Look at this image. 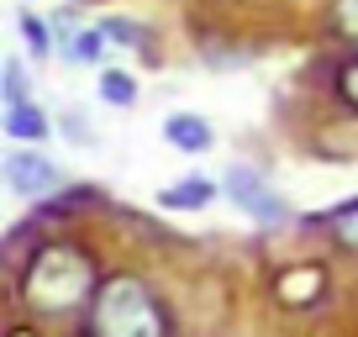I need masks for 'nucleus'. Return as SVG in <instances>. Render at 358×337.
<instances>
[{"label":"nucleus","instance_id":"1","mask_svg":"<svg viewBox=\"0 0 358 337\" xmlns=\"http://www.w3.org/2000/svg\"><path fill=\"white\" fill-rule=\"evenodd\" d=\"M95 264H90V253H79V248L58 243V248H43L32 264H27L22 274V295L32 311L43 316H74V311H90V301H95Z\"/></svg>","mask_w":358,"mask_h":337},{"label":"nucleus","instance_id":"17","mask_svg":"<svg viewBox=\"0 0 358 337\" xmlns=\"http://www.w3.org/2000/svg\"><path fill=\"white\" fill-rule=\"evenodd\" d=\"M11 337H27V332H11Z\"/></svg>","mask_w":358,"mask_h":337},{"label":"nucleus","instance_id":"3","mask_svg":"<svg viewBox=\"0 0 358 337\" xmlns=\"http://www.w3.org/2000/svg\"><path fill=\"white\" fill-rule=\"evenodd\" d=\"M227 201L237 206L243 216H253L258 227H280V222H290V206H285V195L274 190V185L258 174V168H248V164H237V168H227Z\"/></svg>","mask_w":358,"mask_h":337},{"label":"nucleus","instance_id":"10","mask_svg":"<svg viewBox=\"0 0 358 337\" xmlns=\"http://www.w3.org/2000/svg\"><path fill=\"white\" fill-rule=\"evenodd\" d=\"M327 232H332L337 243L348 248V253H358V201H353V206H343V211H332V216H327Z\"/></svg>","mask_w":358,"mask_h":337},{"label":"nucleus","instance_id":"9","mask_svg":"<svg viewBox=\"0 0 358 337\" xmlns=\"http://www.w3.org/2000/svg\"><path fill=\"white\" fill-rule=\"evenodd\" d=\"M101 101L106 106H137V79L127 69H106L101 74Z\"/></svg>","mask_w":358,"mask_h":337},{"label":"nucleus","instance_id":"4","mask_svg":"<svg viewBox=\"0 0 358 337\" xmlns=\"http://www.w3.org/2000/svg\"><path fill=\"white\" fill-rule=\"evenodd\" d=\"M6 185H11L16 195H27V201H43V195H53L58 185H64V168L53 164V158L43 153V148H16V153H6Z\"/></svg>","mask_w":358,"mask_h":337},{"label":"nucleus","instance_id":"15","mask_svg":"<svg viewBox=\"0 0 358 337\" xmlns=\"http://www.w3.org/2000/svg\"><path fill=\"white\" fill-rule=\"evenodd\" d=\"M101 32H106V37H116V43L127 48V43H137V37H143V27H137V22H122V16H116V22H106Z\"/></svg>","mask_w":358,"mask_h":337},{"label":"nucleus","instance_id":"6","mask_svg":"<svg viewBox=\"0 0 358 337\" xmlns=\"http://www.w3.org/2000/svg\"><path fill=\"white\" fill-rule=\"evenodd\" d=\"M0 122H6V132L16 137V143H48V132H53V122H48V111L43 106H6V116H0Z\"/></svg>","mask_w":358,"mask_h":337},{"label":"nucleus","instance_id":"8","mask_svg":"<svg viewBox=\"0 0 358 337\" xmlns=\"http://www.w3.org/2000/svg\"><path fill=\"white\" fill-rule=\"evenodd\" d=\"M64 53L74 58V64H101V53H106V32H101V27H79V32L64 43Z\"/></svg>","mask_w":358,"mask_h":337},{"label":"nucleus","instance_id":"16","mask_svg":"<svg viewBox=\"0 0 358 337\" xmlns=\"http://www.w3.org/2000/svg\"><path fill=\"white\" fill-rule=\"evenodd\" d=\"M337 95H343L348 106H358V64H348L343 74H337Z\"/></svg>","mask_w":358,"mask_h":337},{"label":"nucleus","instance_id":"11","mask_svg":"<svg viewBox=\"0 0 358 337\" xmlns=\"http://www.w3.org/2000/svg\"><path fill=\"white\" fill-rule=\"evenodd\" d=\"M32 101V85H27L22 58H6V106H27Z\"/></svg>","mask_w":358,"mask_h":337},{"label":"nucleus","instance_id":"5","mask_svg":"<svg viewBox=\"0 0 358 337\" xmlns=\"http://www.w3.org/2000/svg\"><path fill=\"white\" fill-rule=\"evenodd\" d=\"M164 143L179 148V153H206V148L216 143V132H211V122H206V116L174 111V116H164Z\"/></svg>","mask_w":358,"mask_h":337},{"label":"nucleus","instance_id":"12","mask_svg":"<svg viewBox=\"0 0 358 337\" xmlns=\"http://www.w3.org/2000/svg\"><path fill=\"white\" fill-rule=\"evenodd\" d=\"M22 32H27V48H32L37 58H48V53H53V27H48V22H37L32 11H22Z\"/></svg>","mask_w":358,"mask_h":337},{"label":"nucleus","instance_id":"14","mask_svg":"<svg viewBox=\"0 0 358 337\" xmlns=\"http://www.w3.org/2000/svg\"><path fill=\"white\" fill-rule=\"evenodd\" d=\"M64 137H69V143H79V148H95V143H101V137H95V127H90L85 116H74V111L64 116Z\"/></svg>","mask_w":358,"mask_h":337},{"label":"nucleus","instance_id":"13","mask_svg":"<svg viewBox=\"0 0 358 337\" xmlns=\"http://www.w3.org/2000/svg\"><path fill=\"white\" fill-rule=\"evenodd\" d=\"M332 32L358 43V0H332Z\"/></svg>","mask_w":358,"mask_h":337},{"label":"nucleus","instance_id":"2","mask_svg":"<svg viewBox=\"0 0 358 337\" xmlns=\"http://www.w3.org/2000/svg\"><path fill=\"white\" fill-rule=\"evenodd\" d=\"M85 337H169V316L158 295L132 274H116L95 290L85 311Z\"/></svg>","mask_w":358,"mask_h":337},{"label":"nucleus","instance_id":"7","mask_svg":"<svg viewBox=\"0 0 358 337\" xmlns=\"http://www.w3.org/2000/svg\"><path fill=\"white\" fill-rule=\"evenodd\" d=\"M211 195H216L211 180H185V185L158 190V206H169V211H179V206H211Z\"/></svg>","mask_w":358,"mask_h":337}]
</instances>
